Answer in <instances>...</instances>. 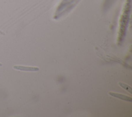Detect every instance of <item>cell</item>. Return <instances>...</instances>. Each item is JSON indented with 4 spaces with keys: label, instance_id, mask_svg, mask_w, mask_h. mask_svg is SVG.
Segmentation results:
<instances>
[{
    "label": "cell",
    "instance_id": "obj_1",
    "mask_svg": "<svg viewBox=\"0 0 132 117\" xmlns=\"http://www.w3.org/2000/svg\"><path fill=\"white\" fill-rule=\"evenodd\" d=\"M108 94L113 96L114 97L116 98H118L119 99H122V100H124L127 102H132V98L131 97H129L128 96L125 95H123L120 93H114V92H109Z\"/></svg>",
    "mask_w": 132,
    "mask_h": 117
},
{
    "label": "cell",
    "instance_id": "obj_5",
    "mask_svg": "<svg viewBox=\"0 0 132 117\" xmlns=\"http://www.w3.org/2000/svg\"><path fill=\"white\" fill-rule=\"evenodd\" d=\"M3 65H2V64L1 63H0V66H2Z\"/></svg>",
    "mask_w": 132,
    "mask_h": 117
},
{
    "label": "cell",
    "instance_id": "obj_3",
    "mask_svg": "<svg viewBox=\"0 0 132 117\" xmlns=\"http://www.w3.org/2000/svg\"><path fill=\"white\" fill-rule=\"evenodd\" d=\"M119 85L122 87L123 89H124V90H125L126 91H128V92H129L130 94L132 93V89L131 88V87L130 86H129L128 85H126V83H123V82H119L118 83Z\"/></svg>",
    "mask_w": 132,
    "mask_h": 117
},
{
    "label": "cell",
    "instance_id": "obj_2",
    "mask_svg": "<svg viewBox=\"0 0 132 117\" xmlns=\"http://www.w3.org/2000/svg\"><path fill=\"white\" fill-rule=\"evenodd\" d=\"M13 69L17 70L23 71H38L39 70L38 67L32 66H24L22 65H14L13 66Z\"/></svg>",
    "mask_w": 132,
    "mask_h": 117
},
{
    "label": "cell",
    "instance_id": "obj_4",
    "mask_svg": "<svg viewBox=\"0 0 132 117\" xmlns=\"http://www.w3.org/2000/svg\"><path fill=\"white\" fill-rule=\"evenodd\" d=\"M0 35H5V34H4V32H3V31H2L1 30H0Z\"/></svg>",
    "mask_w": 132,
    "mask_h": 117
}]
</instances>
